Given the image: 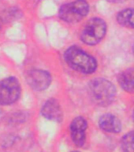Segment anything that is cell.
<instances>
[{
  "mask_svg": "<svg viewBox=\"0 0 134 152\" xmlns=\"http://www.w3.org/2000/svg\"><path fill=\"white\" fill-rule=\"evenodd\" d=\"M88 94L95 104L107 106L114 102L116 88L113 83L104 78H95L88 83Z\"/></svg>",
  "mask_w": 134,
  "mask_h": 152,
  "instance_id": "2",
  "label": "cell"
},
{
  "mask_svg": "<svg viewBox=\"0 0 134 152\" xmlns=\"http://www.w3.org/2000/svg\"><path fill=\"white\" fill-rule=\"evenodd\" d=\"M133 52L134 53V44H133Z\"/></svg>",
  "mask_w": 134,
  "mask_h": 152,
  "instance_id": "16",
  "label": "cell"
},
{
  "mask_svg": "<svg viewBox=\"0 0 134 152\" xmlns=\"http://www.w3.org/2000/svg\"><path fill=\"white\" fill-rule=\"evenodd\" d=\"M21 94V85L15 77L0 81V104L8 105L17 101Z\"/></svg>",
  "mask_w": 134,
  "mask_h": 152,
  "instance_id": "5",
  "label": "cell"
},
{
  "mask_svg": "<svg viewBox=\"0 0 134 152\" xmlns=\"http://www.w3.org/2000/svg\"><path fill=\"white\" fill-rule=\"evenodd\" d=\"M110 2H112V3H121V2H125V0H106Z\"/></svg>",
  "mask_w": 134,
  "mask_h": 152,
  "instance_id": "14",
  "label": "cell"
},
{
  "mask_svg": "<svg viewBox=\"0 0 134 152\" xmlns=\"http://www.w3.org/2000/svg\"><path fill=\"white\" fill-rule=\"evenodd\" d=\"M117 21L121 26L134 28V9L128 8L121 10L117 15Z\"/></svg>",
  "mask_w": 134,
  "mask_h": 152,
  "instance_id": "10",
  "label": "cell"
},
{
  "mask_svg": "<svg viewBox=\"0 0 134 152\" xmlns=\"http://www.w3.org/2000/svg\"><path fill=\"white\" fill-rule=\"evenodd\" d=\"M88 12L89 5L85 0H74L60 7L59 16L63 21L75 24L87 16Z\"/></svg>",
  "mask_w": 134,
  "mask_h": 152,
  "instance_id": "3",
  "label": "cell"
},
{
  "mask_svg": "<svg viewBox=\"0 0 134 152\" xmlns=\"http://www.w3.org/2000/svg\"><path fill=\"white\" fill-rule=\"evenodd\" d=\"M71 152H79V151H71Z\"/></svg>",
  "mask_w": 134,
  "mask_h": 152,
  "instance_id": "17",
  "label": "cell"
},
{
  "mask_svg": "<svg viewBox=\"0 0 134 152\" xmlns=\"http://www.w3.org/2000/svg\"><path fill=\"white\" fill-rule=\"evenodd\" d=\"M88 122L82 116H78L72 121L70 126V131H86Z\"/></svg>",
  "mask_w": 134,
  "mask_h": 152,
  "instance_id": "12",
  "label": "cell"
},
{
  "mask_svg": "<svg viewBox=\"0 0 134 152\" xmlns=\"http://www.w3.org/2000/svg\"><path fill=\"white\" fill-rule=\"evenodd\" d=\"M41 114L50 121H61L63 117L61 105L54 98H50L45 102L41 109Z\"/></svg>",
  "mask_w": 134,
  "mask_h": 152,
  "instance_id": "7",
  "label": "cell"
},
{
  "mask_svg": "<svg viewBox=\"0 0 134 152\" xmlns=\"http://www.w3.org/2000/svg\"><path fill=\"white\" fill-rule=\"evenodd\" d=\"M27 82L30 87L35 91H43L49 87L51 76L44 70H32L27 75Z\"/></svg>",
  "mask_w": 134,
  "mask_h": 152,
  "instance_id": "6",
  "label": "cell"
},
{
  "mask_svg": "<svg viewBox=\"0 0 134 152\" xmlns=\"http://www.w3.org/2000/svg\"><path fill=\"white\" fill-rule=\"evenodd\" d=\"M106 24L104 19L92 18L84 26L80 33V40L88 45H97L106 35Z\"/></svg>",
  "mask_w": 134,
  "mask_h": 152,
  "instance_id": "4",
  "label": "cell"
},
{
  "mask_svg": "<svg viewBox=\"0 0 134 152\" xmlns=\"http://www.w3.org/2000/svg\"><path fill=\"white\" fill-rule=\"evenodd\" d=\"M118 81L123 90L131 94L134 93V68L126 69L122 72Z\"/></svg>",
  "mask_w": 134,
  "mask_h": 152,
  "instance_id": "9",
  "label": "cell"
},
{
  "mask_svg": "<svg viewBox=\"0 0 134 152\" xmlns=\"http://www.w3.org/2000/svg\"><path fill=\"white\" fill-rule=\"evenodd\" d=\"M71 139L78 147H83L86 141V134L84 131H70Z\"/></svg>",
  "mask_w": 134,
  "mask_h": 152,
  "instance_id": "13",
  "label": "cell"
},
{
  "mask_svg": "<svg viewBox=\"0 0 134 152\" xmlns=\"http://www.w3.org/2000/svg\"><path fill=\"white\" fill-rule=\"evenodd\" d=\"M99 125L102 130L111 133H118L122 131V123L116 116L111 113L104 114L99 120Z\"/></svg>",
  "mask_w": 134,
  "mask_h": 152,
  "instance_id": "8",
  "label": "cell"
},
{
  "mask_svg": "<svg viewBox=\"0 0 134 152\" xmlns=\"http://www.w3.org/2000/svg\"><path fill=\"white\" fill-rule=\"evenodd\" d=\"M64 59L70 67L80 73L92 74L96 71V59L77 46L67 48L64 54Z\"/></svg>",
  "mask_w": 134,
  "mask_h": 152,
  "instance_id": "1",
  "label": "cell"
},
{
  "mask_svg": "<svg viewBox=\"0 0 134 152\" xmlns=\"http://www.w3.org/2000/svg\"><path fill=\"white\" fill-rule=\"evenodd\" d=\"M122 148L124 152H134V131L124 135L122 140Z\"/></svg>",
  "mask_w": 134,
  "mask_h": 152,
  "instance_id": "11",
  "label": "cell"
},
{
  "mask_svg": "<svg viewBox=\"0 0 134 152\" xmlns=\"http://www.w3.org/2000/svg\"><path fill=\"white\" fill-rule=\"evenodd\" d=\"M133 121H134V111L133 113Z\"/></svg>",
  "mask_w": 134,
  "mask_h": 152,
  "instance_id": "15",
  "label": "cell"
}]
</instances>
